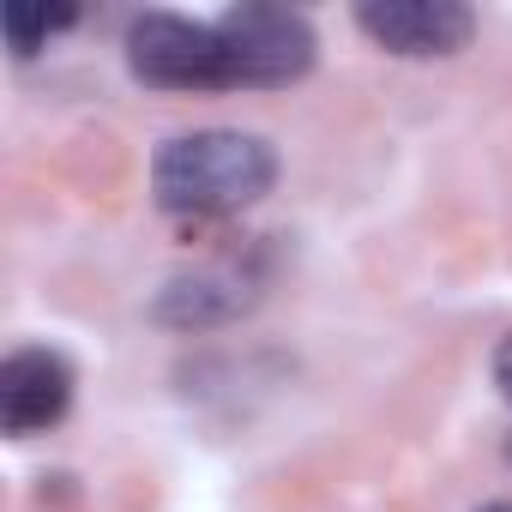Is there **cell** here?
Returning a JSON list of instances; mask_svg holds the SVG:
<instances>
[{
    "mask_svg": "<svg viewBox=\"0 0 512 512\" xmlns=\"http://www.w3.org/2000/svg\"><path fill=\"white\" fill-rule=\"evenodd\" d=\"M217 37L229 49L235 67V91H278L314 73L320 37L308 25V13L296 7H272V0H241L217 19Z\"/></svg>",
    "mask_w": 512,
    "mask_h": 512,
    "instance_id": "obj_2",
    "label": "cell"
},
{
    "mask_svg": "<svg viewBox=\"0 0 512 512\" xmlns=\"http://www.w3.org/2000/svg\"><path fill=\"white\" fill-rule=\"evenodd\" d=\"M476 512H512V500H488V506H476Z\"/></svg>",
    "mask_w": 512,
    "mask_h": 512,
    "instance_id": "obj_9",
    "label": "cell"
},
{
    "mask_svg": "<svg viewBox=\"0 0 512 512\" xmlns=\"http://www.w3.org/2000/svg\"><path fill=\"white\" fill-rule=\"evenodd\" d=\"M67 25H79V13L73 7H7V13H0V31H7V49L19 55V61H31L55 31H67Z\"/></svg>",
    "mask_w": 512,
    "mask_h": 512,
    "instance_id": "obj_7",
    "label": "cell"
},
{
    "mask_svg": "<svg viewBox=\"0 0 512 512\" xmlns=\"http://www.w3.org/2000/svg\"><path fill=\"white\" fill-rule=\"evenodd\" d=\"M73 362L61 350H13L0 362V428L13 440H31L43 428H55L67 410H73Z\"/></svg>",
    "mask_w": 512,
    "mask_h": 512,
    "instance_id": "obj_6",
    "label": "cell"
},
{
    "mask_svg": "<svg viewBox=\"0 0 512 512\" xmlns=\"http://www.w3.org/2000/svg\"><path fill=\"white\" fill-rule=\"evenodd\" d=\"M253 302H260V278L235 260H211V266L175 272L151 296V320L169 332H217V326H235L241 314H253Z\"/></svg>",
    "mask_w": 512,
    "mask_h": 512,
    "instance_id": "obj_5",
    "label": "cell"
},
{
    "mask_svg": "<svg viewBox=\"0 0 512 512\" xmlns=\"http://www.w3.org/2000/svg\"><path fill=\"white\" fill-rule=\"evenodd\" d=\"M278 181V151L241 127L175 133L151 157V199L169 217H235L260 205Z\"/></svg>",
    "mask_w": 512,
    "mask_h": 512,
    "instance_id": "obj_1",
    "label": "cell"
},
{
    "mask_svg": "<svg viewBox=\"0 0 512 512\" xmlns=\"http://www.w3.org/2000/svg\"><path fill=\"white\" fill-rule=\"evenodd\" d=\"M356 31L404 61H440L470 49L476 37V13L458 0H362L356 7Z\"/></svg>",
    "mask_w": 512,
    "mask_h": 512,
    "instance_id": "obj_4",
    "label": "cell"
},
{
    "mask_svg": "<svg viewBox=\"0 0 512 512\" xmlns=\"http://www.w3.org/2000/svg\"><path fill=\"white\" fill-rule=\"evenodd\" d=\"M506 458H512V440H506Z\"/></svg>",
    "mask_w": 512,
    "mask_h": 512,
    "instance_id": "obj_10",
    "label": "cell"
},
{
    "mask_svg": "<svg viewBox=\"0 0 512 512\" xmlns=\"http://www.w3.org/2000/svg\"><path fill=\"white\" fill-rule=\"evenodd\" d=\"M494 386H500V398L512 404V332L494 344Z\"/></svg>",
    "mask_w": 512,
    "mask_h": 512,
    "instance_id": "obj_8",
    "label": "cell"
},
{
    "mask_svg": "<svg viewBox=\"0 0 512 512\" xmlns=\"http://www.w3.org/2000/svg\"><path fill=\"white\" fill-rule=\"evenodd\" d=\"M127 73L151 91H235L217 25L181 13H139L127 25Z\"/></svg>",
    "mask_w": 512,
    "mask_h": 512,
    "instance_id": "obj_3",
    "label": "cell"
}]
</instances>
